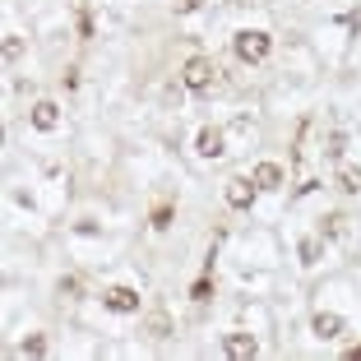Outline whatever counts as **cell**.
<instances>
[{
  "label": "cell",
  "instance_id": "15",
  "mask_svg": "<svg viewBox=\"0 0 361 361\" xmlns=\"http://www.w3.org/2000/svg\"><path fill=\"white\" fill-rule=\"evenodd\" d=\"M19 47H23V42L14 38V33H5V56H19Z\"/></svg>",
  "mask_w": 361,
  "mask_h": 361
},
{
  "label": "cell",
  "instance_id": "5",
  "mask_svg": "<svg viewBox=\"0 0 361 361\" xmlns=\"http://www.w3.org/2000/svg\"><path fill=\"white\" fill-rule=\"evenodd\" d=\"M227 204H232V209H250V204H255V181L232 176V181H227Z\"/></svg>",
  "mask_w": 361,
  "mask_h": 361
},
{
  "label": "cell",
  "instance_id": "10",
  "mask_svg": "<svg viewBox=\"0 0 361 361\" xmlns=\"http://www.w3.org/2000/svg\"><path fill=\"white\" fill-rule=\"evenodd\" d=\"M338 190H343V195H357V190H361V171L343 167V171H338Z\"/></svg>",
  "mask_w": 361,
  "mask_h": 361
},
{
  "label": "cell",
  "instance_id": "17",
  "mask_svg": "<svg viewBox=\"0 0 361 361\" xmlns=\"http://www.w3.org/2000/svg\"><path fill=\"white\" fill-rule=\"evenodd\" d=\"M347 361H361V343H357V347H347Z\"/></svg>",
  "mask_w": 361,
  "mask_h": 361
},
{
  "label": "cell",
  "instance_id": "6",
  "mask_svg": "<svg viewBox=\"0 0 361 361\" xmlns=\"http://www.w3.org/2000/svg\"><path fill=\"white\" fill-rule=\"evenodd\" d=\"M250 181H255V190H278V186H283V167H278V162H260Z\"/></svg>",
  "mask_w": 361,
  "mask_h": 361
},
{
  "label": "cell",
  "instance_id": "14",
  "mask_svg": "<svg viewBox=\"0 0 361 361\" xmlns=\"http://www.w3.org/2000/svg\"><path fill=\"white\" fill-rule=\"evenodd\" d=\"M320 260V241H301V264H315Z\"/></svg>",
  "mask_w": 361,
  "mask_h": 361
},
{
  "label": "cell",
  "instance_id": "13",
  "mask_svg": "<svg viewBox=\"0 0 361 361\" xmlns=\"http://www.w3.org/2000/svg\"><path fill=\"white\" fill-rule=\"evenodd\" d=\"M190 297H195V301H209V297H213V278H199V283L190 287Z\"/></svg>",
  "mask_w": 361,
  "mask_h": 361
},
{
  "label": "cell",
  "instance_id": "7",
  "mask_svg": "<svg viewBox=\"0 0 361 361\" xmlns=\"http://www.w3.org/2000/svg\"><path fill=\"white\" fill-rule=\"evenodd\" d=\"M310 329H315V338H338V334H343V315H334V310H320Z\"/></svg>",
  "mask_w": 361,
  "mask_h": 361
},
{
  "label": "cell",
  "instance_id": "8",
  "mask_svg": "<svg viewBox=\"0 0 361 361\" xmlns=\"http://www.w3.org/2000/svg\"><path fill=\"white\" fill-rule=\"evenodd\" d=\"M33 125H38V130H56L60 125V107L56 102H38V107H33Z\"/></svg>",
  "mask_w": 361,
  "mask_h": 361
},
{
  "label": "cell",
  "instance_id": "1",
  "mask_svg": "<svg viewBox=\"0 0 361 361\" xmlns=\"http://www.w3.org/2000/svg\"><path fill=\"white\" fill-rule=\"evenodd\" d=\"M236 56L246 60V65H260V60L269 56V33H260V28L236 33Z\"/></svg>",
  "mask_w": 361,
  "mask_h": 361
},
{
  "label": "cell",
  "instance_id": "4",
  "mask_svg": "<svg viewBox=\"0 0 361 361\" xmlns=\"http://www.w3.org/2000/svg\"><path fill=\"white\" fill-rule=\"evenodd\" d=\"M223 352L236 357V361H250L260 352V343H255V334H227V338H223Z\"/></svg>",
  "mask_w": 361,
  "mask_h": 361
},
{
  "label": "cell",
  "instance_id": "3",
  "mask_svg": "<svg viewBox=\"0 0 361 361\" xmlns=\"http://www.w3.org/2000/svg\"><path fill=\"white\" fill-rule=\"evenodd\" d=\"M102 301H107V310H116V315H134V310H139V292H134V287H112Z\"/></svg>",
  "mask_w": 361,
  "mask_h": 361
},
{
  "label": "cell",
  "instance_id": "11",
  "mask_svg": "<svg viewBox=\"0 0 361 361\" xmlns=\"http://www.w3.org/2000/svg\"><path fill=\"white\" fill-rule=\"evenodd\" d=\"M42 352H47V338L42 334H28L23 338V357H42Z\"/></svg>",
  "mask_w": 361,
  "mask_h": 361
},
{
  "label": "cell",
  "instance_id": "2",
  "mask_svg": "<svg viewBox=\"0 0 361 361\" xmlns=\"http://www.w3.org/2000/svg\"><path fill=\"white\" fill-rule=\"evenodd\" d=\"M213 75H218V70H213V60H204V56H195V60H186V88H190V93H209L213 88Z\"/></svg>",
  "mask_w": 361,
  "mask_h": 361
},
{
  "label": "cell",
  "instance_id": "12",
  "mask_svg": "<svg viewBox=\"0 0 361 361\" xmlns=\"http://www.w3.org/2000/svg\"><path fill=\"white\" fill-rule=\"evenodd\" d=\"M153 227H158V232L171 227V204H158V209H153Z\"/></svg>",
  "mask_w": 361,
  "mask_h": 361
},
{
  "label": "cell",
  "instance_id": "9",
  "mask_svg": "<svg viewBox=\"0 0 361 361\" xmlns=\"http://www.w3.org/2000/svg\"><path fill=\"white\" fill-rule=\"evenodd\" d=\"M199 153H204V158H223V134L213 130V125H204V130H199Z\"/></svg>",
  "mask_w": 361,
  "mask_h": 361
},
{
  "label": "cell",
  "instance_id": "16",
  "mask_svg": "<svg viewBox=\"0 0 361 361\" xmlns=\"http://www.w3.org/2000/svg\"><path fill=\"white\" fill-rule=\"evenodd\" d=\"M176 10H181V14H190V10H199V0H176Z\"/></svg>",
  "mask_w": 361,
  "mask_h": 361
}]
</instances>
